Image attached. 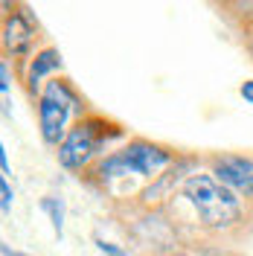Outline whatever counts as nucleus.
Segmentation results:
<instances>
[{
    "mask_svg": "<svg viewBox=\"0 0 253 256\" xmlns=\"http://www.w3.org/2000/svg\"><path fill=\"white\" fill-rule=\"evenodd\" d=\"M172 256H186V254H172Z\"/></svg>",
    "mask_w": 253,
    "mask_h": 256,
    "instance_id": "15",
    "label": "nucleus"
},
{
    "mask_svg": "<svg viewBox=\"0 0 253 256\" xmlns=\"http://www.w3.org/2000/svg\"><path fill=\"white\" fill-rule=\"evenodd\" d=\"M184 195L190 198V204L198 210V216L212 227H224L233 224L238 218V198L233 190H227L224 184H218L212 175H192L184 184Z\"/></svg>",
    "mask_w": 253,
    "mask_h": 256,
    "instance_id": "1",
    "label": "nucleus"
},
{
    "mask_svg": "<svg viewBox=\"0 0 253 256\" xmlns=\"http://www.w3.org/2000/svg\"><path fill=\"white\" fill-rule=\"evenodd\" d=\"M242 96H244L248 102H253V82H244V84H242Z\"/></svg>",
    "mask_w": 253,
    "mask_h": 256,
    "instance_id": "12",
    "label": "nucleus"
},
{
    "mask_svg": "<svg viewBox=\"0 0 253 256\" xmlns=\"http://www.w3.org/2000/svg\"><path fill=\"white\" fill-rule=\"evenodd\" d=\"M96 244H99V250H102V254H108V256H126L122 250H116V248L108 244V242H96Z\"/></svg>",
    "mask_w": 253,
    "mask_h": 256,
    "instance_id": "11",
    "label": "nucleus"
},
{
    "mask_svg": "<svg viewBox=\"0 0 253 256\" xmlns=\"http://www.w3.org/2000/svg\"><path fill=\"white\" fill-rule=\"evenodd\" d=\"M122 163H126L128 175H152V172H158L160 166H166L169 163V154L160 148V146H152V143H137L126 146L122 152H116Z\"/></svg>",
    "mask_w": 253,
    "mask_h": 256,
    "instance_id": "4",
    "label": "nucleus"
},
{
    "mask_svg": "<svg viewBox=\"0 0 253 256\" xmlns=\"http://www.w3.org/2000/svg\"><path fill=\"white\" fill-rule=\"evenodd\" d=\"M3 41H6V47L12 56H24L32 44V26L30 20L24 15H12L6 20V30H3Z\"/></svg>",
    "mask_w": 253,
    "mask_h": 256,
    "instance_id": "6",
    "label": "nucleus"
},
{
    "mask_svg": "<svg viewBox=\"0 0 253 256\" xmlns=\"http://www.w3.org/2000/svg\"><path fill=\"white\" fill-rule=\"evenodd\" d=\"M0 163H3V172L9 175V160H6V148L3 146H0Z\"/></svg>",
    "mask_w": 253,
    "mask_h": 256,
    "instance_id": "13",
    "label": "nucleus"
},
{
    "mask_svg": "<svg viewBox=\"0 0 253 256\" xmlns=\"http://www.w3.org/2000/svg\"><path fill=\"white\" fill-rule=\"evenodd\" d=\"M0 195H3V212H9V207H12V190H9V180L6 178L0 180Z\"/></svg>",
    "mask_w": 253,
    "mask_h": 256,
    "instance_id": "9",
    "label": "nucleus"
},
{
    "mask_svg": "<svg viewBox=\"0 0 253 256\" xmlns=\"http://www.w3.org/2000/svg\"><path fill=\"white\" fill-rule=\"evenodd\" d=\"M62 67V56H58V50H44V52H38L35 56V62H32V70H30V84L35 88L38 82L44 79L47 73H52V70H58Z\"/></svg>",
    "mask_w": 253,
    "mask_h": 256,
    "instance_id": "7",
    "label": "nucleus"
},
{
    "mask_svg": "<svg viewBox=\"0 0 253 256\" xmlns=\"http://www.w3.org/2000/svg\"><path fill=\"white\" fill-rule=\"evenodd\" d=\"M212 178L227 190L253 195V160L248 158H222L212 166Z\"/></svg>",
    "mask_w": 253,
    "mask_h": 256,
    "instance_id": "5",
    "label": "nucleus"
},
{
    "mask_svg": "<svg viewBox=\"0 0 253 256\" xmlns=\"http://www.w3.org/2000/svg\"><path fill=\"white\" fill-rule=\"evenodd\" d=\"M0 90H3V94H9V67H6V64H0Z\"/></svg>",
    "mask_w": 253,
    "mask_h": 256,
    "instance_id": "10",
    "label": "nucleus"
},
{
    "mask_svg": "<svg viewBox=\"0 0 253 256\" xmlns=\"http://www.w3.org/2000/svg\"><path fill=\"white\" fill-rule=\"evenodd\" d=\"M41 207H44V210H50V212H52V224H56V230L62 233V201L56 204L52 198H44V201H41Z\"/></svg>",
    "mask_w": 253,
    "mask_h": 256,
    "instance_id": "8",
    "label": "nucleus"
},
{
    "mask_svg": "<svg viewBox=\"0 0 253 256\" xmlns=\"http://www.w3.org/2000/svg\"><path fill=\"white\" fill-rule=\"evenodd\" d=\"M3 256H24V254H18V250H9V248L3 244Z\"/></svg>",
    "mask_w": 253,
    "mask_h": 256,
    "instance_id": "14",
    "label": "nucleus"
},
{
    "mask_svg": "<svg viewBox=\"0 0 253 256\" xmlns=\"http://www.w3.org/2000/svg\"><path fill=\"white\" fill-rule=\"evenodd\" d=\"M94 152H96V122H82L58 146V160H62V166H67V169H76Z\"/></svg>",
    "mask_w": 253,
    "mask_h": 256,
    "instance_id": "3",
    "label": "nucleus"
},
{
    "mask_svg": "<svg viewBox=\"0 0 253 256\" xmlns=\"http://www.w3.org/2000/svg\"><path fill=\"white\" fill-rule=\"evenodd\" d=\"M73 105V96L64 88L62 82H50L44 96H41V134L47 143H58L64 134V122H67V114ZM64 143V140H62Z\"/></svg>",
    "mask_w": 253,
    "mask_h": 256,
    "instance_id": "2",
    "label": "nucleus"
}]
</instances>
